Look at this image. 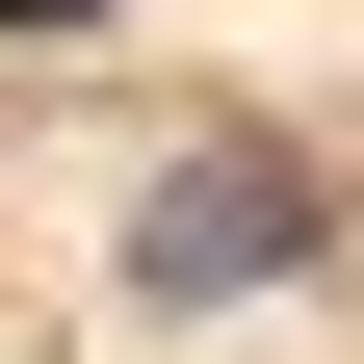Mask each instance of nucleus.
Wrapping results in <instances>:
<instances>
[{
	"mask_svg": "<svg viewBox=\"0 0 364 364\" xmlns=\"http://www.w3.org/2000/svg\"><path fill=\"white\" fill-rule=\"evenodd\" d=\"M312 235H338V182H312V156H208V182L130 208V287H156V312H235V287H287Z\"/></svg>",
	"mask_w": 364,
	"mask_h": 364,
	"instance_id": "nucleus-1",
	"label": "nucleus"
}]
</instances>
